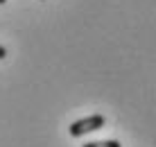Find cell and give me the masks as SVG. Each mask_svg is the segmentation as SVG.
Returning a JSON list of instances; mask_svg holds the SVG:
<instances>
[{
	"instance_id": "obj_1",
	"label": "cell",
	"mask_w": 156,
	"mask_h": 147,
	"mask_svg": "<svg viewBox=\"0 0 156 147\" xmlns=\"http://www.w3.org/2000/svg\"><path fill=\"white\" fill-rule=\"evenodd\" d=\"M104 116H100V113H95V116H88V118H82V120H75L70 124V136L73 138H79V136H86L90 131H98V129L104 127Z\"/></svg>"
},
{
	"instance_id": "obj_2",
	"label": "cell",
	"mask_w": 156,
	"mask_h": 147,
	"mask_svg": "<svg viewBox=\"0 0 156 147\" xmlns=\"http://www.w3.org/2000/svg\"><path fill=\"white\" fill-rule=\"evenodd\" d=\"M82 147H122L118 140H95V143H86Z\"/></svg>"
},
{
	"instance_id": "obj_3",
	"label": "cell",
	"mask_w": 156,
	"mask_h": 147,
	"mask_svg": "<svg viewBox=\"0 0 156 147\" xmlns=\"http://www.w3.org/2000/svg\"><path fill=\"white\" fill-rule=\"evenodd\" d=\"M5 57H7V48L0 45V59H5Z\"/></svg>"
},
{
	"instance_id": "obj_4",
	"label": "cell",
	"mask_w": 156,
	"mask_h": 147,
	"mask_svg": "<svg viewBox=\"0 0 156 147\" xmlns=\"http://www.w3.org/2000/svg\"><path fill=\"white\" fill-rule=\"evenodd\" d=\"M5 2H7V0H0V5H5Z\"/></svg>"
}]
</instances>
